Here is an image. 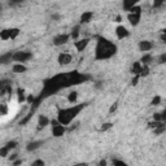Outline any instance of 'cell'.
Here are the masks:
<instances>
[{"instance_id":"cell-3","label":"cell","mask_w":166,"mask_h":166,"mask_svg":"<svg viewBox=\"0 0 166 166\" xmlns=\"http://www.w3.org/2000/svg\"><path fill=\"white\" fill-rule=\"evenodd\" d=\"M152 43H149L148 40H141L140 43H139V48H140V51H143V52H148L149 49H152Z\"/></svg>"},{"instance_id":"cell-7","label":"cell","mask_w":166,"mask_h":166,"mask_svg":"<svg viewBox=\"0 0 166 166\" xmlns=\"http://www.w3.org/2000/svg\"><path fill=\"white\" fill-rule=\"evenodd\" d=\"M91 17H92V13H91V12H87V13H84L83 16H82V22H88Z\"/></svg>"},{"instance_id":"cell-2","label":"cell","mask_w":166,"mask_h":166,"mask_svg":"<svg viewBox=\"0 0 166 166\" xmlns=\"http://www.w3.org/2000/svg\"><path fill=\"white\" fill-rule=\"evenodd\" d=\"M69 40V37L68 35H59V37H56L55 39H53V44H55V46H61V44H65L66 42Z\"/></svg>"},{"instance_id":"cell-10","label":"cell","mask_w":166,"mask_h":166,"mask_svg":"<svg viewBox=\"0 0 166 166\" xmlns=\"http://www.w3.org/2000/svg\"><path fill=\"white\" fill-rule=\"evenodd\" d=\"M43 165H44V162L42 161V160H38V161H35L31 166H43Z\"/></svg>"},{"instance_id":"cell-4","label":"cell","mask_w":166,"mask_h":166,"mask_svg":"<svg viewBox=\"0 0 166 166\" xmlns=\"http://www.w3.org/2000/svg\"><path fill=\"white\" fill-rule=\"evenodd\" d=\"M12 70H13V73H23V71H26V66L23 64H20V62H16V64L13 65V68H12Z\"/></svg>"},{"instance_id":"cell-9","label":"cell","mask_w":166,"mask_h":166,"mask_svg":"<svg viewBox=\"0 0 166 166\" xmlns=\"http://www.w3.org/2000/svg\"><path fill=\"white\" fill-rule=\"evenodd\" d=\"M75 100H77V92H71L70 95H69V101L73 102Z\"/></svg>"},{"instance_id":"cell-8","label":"cell","mask_w":166,"mask_h":166,"mask_svg":"<svg viewBox=\"0 0 166 166\" xmlns=\"http://www.w3.org/2000/svg\"><path fill=\"white\" fill-rule=\"evenodd\" d=\"M39 144H40V143H30L29 147H28V150H34V149H37V148L39 147Z\"/></svg>"},{"instance_id":"cell-6","label":"cell","mask_w":166,"mask_h":166,"mask_svg":"<svg viewBox=\"0 0 166 166\" xmlns=\"http://www.w3.org/2000/svg\"><path fill=\"white\" fill-rule=\"evenodd\" d=\"M48 122H49V121H48L47 117H44V116H40V117H39V126H40V127H44V126H47Z\"/></svg>"},{"instance_id":"cell-5","label":"cell","mask_w":166,"mask_h":166,"mask_svg":"<svg viewBox=\"0 0 166 166\" xmlns=\"http://www.w3.org/2000/svg\"><path fill=\"white\" fill-rule=\"evenodd\" d=\"M59 61L64 65L69 64V62H71V55L70 53H62V55H60V57H59Z\"/></svg>"},{"instance_id":"cell-1","label":"cell","mask_w":166,"mask_h":166,"mask_svg":"<svg viewBox=\"0 0 166 166\" xmlns=\"http://www.w3.org/2000/svg\"><path fill=\"white\" fill-rule=\"evenodd\" d=\"M116 35L118 39H125L129 35V30L125 28L123 25H118L116 29Z\"/></svg>"},{"instance_id":"cell-11","label":"cell","mask_w":166,"mask_h":166,"mask_svg":"<svg viewBox=\"0 0 166 166\" xmlns=\"http://www.w3.org/2000/svg\"><path fill=\"white\" fill-rule=\"evenodd\" d=\"M75 166H87V164H78V165H75Z\"/></svg>"}]
</instances>
